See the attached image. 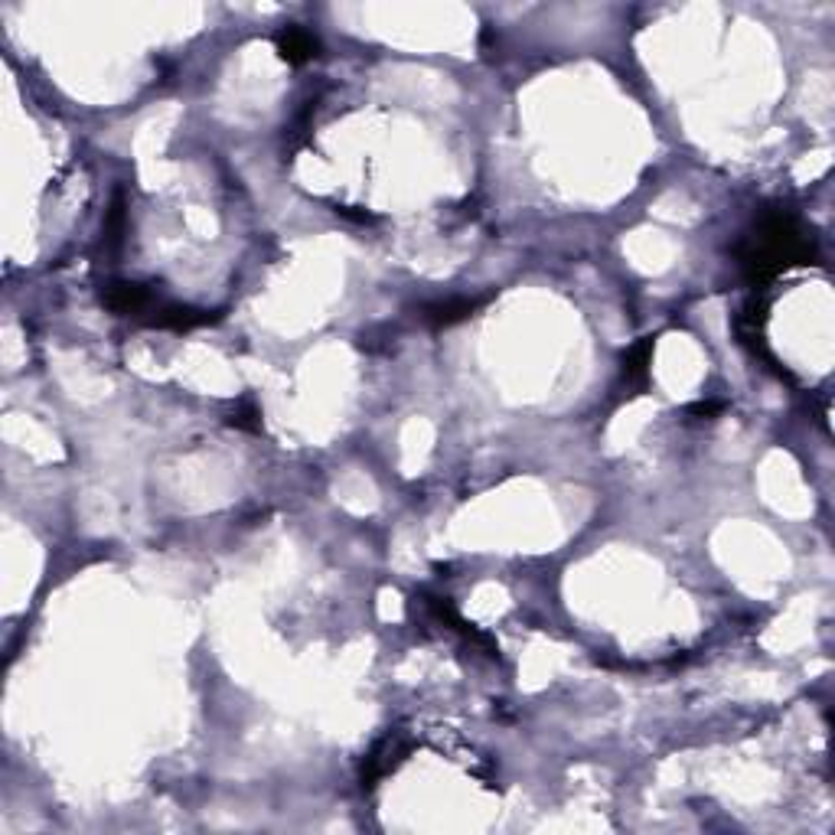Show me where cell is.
I'll list each match as a JSON object with an SVG mask.
<instances>
[{"label": "cell", "mask_w": 835, "mask_h": 835, "mask_svg": "<svg viewBox=\"0 0 835 835\" xmlns=\"http://www.w3.org/2000/svg\"><path fill=\"white\" fill-rule=\"evenodd\" d=\"M428 607H431L434 617H438L441 623H447V627H451L454 633H460L464 640H470L473 646H480V650H486V653H496L493 640L486 637V633H480L477 627H470V623L451 607V601H447V597H428Z\"/></svg>", "instance_id": "obj_3"}, {"label": "cell", "mask_w": 835, "mask_h": 835, "mask_svg": "<svg viewBox=\"0 0 835 835\" xmlns=\"http://www.w3.org/2000/svg\"><path fill=\"white\" fill-rule=\"evenodd\" d=\"M102 301L108 310H115V314H134L141 317L147 310L154 307V294L144 288V284H131V281H121V284H108Z\"/></svg>", "instance_id": "obj_2"}, {"label": "cell", "mask_w": 835, "mask_h": 835, "mask_svg": "<svg viewBox=\"0 0 835 835\" xmlns=\"http://www.w3.org/2000/svg\"><path fill=\"white\" fill-rule=\"evenodd\" d=\"M653 359V340L646 336L637 346H630L627 356H623V379L627 382H646V366Z\"/></svg>", "instance_id": "obj_5"}, {"label": "cell", "mask_w": 835, "mask_h": 835, "mask_svg": "<svg viewBox=\"0 0 835 835\" xmlns=\"http://www.w3.org/2000/svg\"><path fill=\"white\" fill-rule=\"evenodd\" d=\"M255 418H258V408H255L252 402H242V408H239V411H235V415H232V425H235V428H248V431H258L261 425H258Z\"/></svg>", "instance_id": "obj_7"}, {"label": "cell", "mask_w": 835, "mask_h": 835, "mask_svg": "<svg viewBox=\"0 0 835 835\" xmlns=\"http://www.w3.org/2000/svg\"><path fill=\"white\" fill-rule=\"evenodd\" d=\"M470 310H473V301H464V297H457V301H447V304H434V307H428V314H425V317H428L431 327H451V323L470 317Z\"/></svg>", "instance_id": "obj_6"}, {"label": "cell", "mask_w": 835, "mask_h": 835, "mask_svg": "<svg viewBox=\"0 0 835 835\" xmlns=\"http://www.w3.org/2000/svg\"><path fill=\"white\" fill-rule=\"evenodd\" d=\"M813 255V235H806L800 222L790 213H767L757 222V229L747 235L741 248V268L751 284H767L780 271L806 265Z\"/></svg>", "instance_id": "obj_1"}, {"label": "cell", "mask_w": 835, "mask_h": 835, "mask_svg": "<svg viewBox=\"0 0 835 835\" xmlns=\"http://www.w3.org/2000/svg\"><path fill=\"white\" fill-rule=\"evenodd\" d=\"M278 53H281V59H288L291 66H304V62H310L320 53V43L314 33H307L301 27H288L278 33Z\"/></svg>", "instance_id": "obj_4"}]
</instances>
